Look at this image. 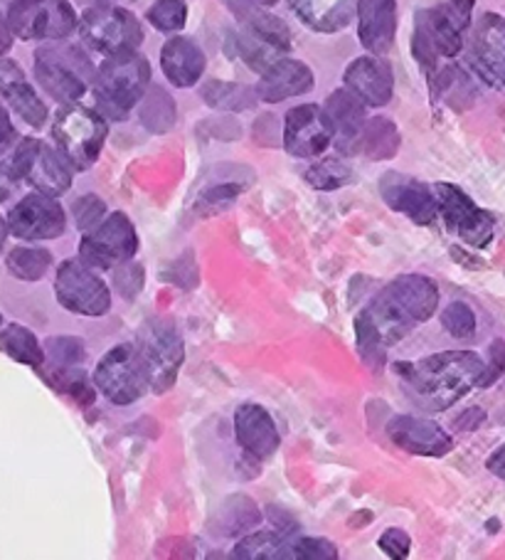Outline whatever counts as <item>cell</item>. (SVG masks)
I'll return each mask as SVG.
<instances>
[{"label": "cell", "mask_w": 505, "mask_h": 560, "mask_svg": "<svg viewBox=\"0 0 505 560\" xmlns=\"http://www.w3.org/2000/svg\"><path fill=\"white\" fill-rule=\"evenodd\" d=\"M416 402L432 410H446L466 393L483 388L485 361L471 351H444L416 363H395Z\"/></svg>", "instance_id": "6da1fadb"}, {"label": "cell", "mask_w": 505, "mask_h": 560, "mask_svg": "<svg viewBox=\"0 0 505 560\" xmlns=\"http://www.w3.org/2000/svg\"><path fill=\"white\" fill-rule=\"evenodd\" d=\"M94 96L99 114L124 121L151 86L149 60L136 50L111 55L94 74Z\"/></svg>", "instance_id": "7a4b0ae2"}, {"label": "cell", "mask_w": 505, "mask_h": 560, "mask_svg": "<svg viewBox=\"0 0 505 560\" xmlns=\"http://www.w3.org/2000/svg\"><path fill=\"white\" fill-rule=\"evenodd\" d=\"M475 0H449L416 15L414 57L434 70L439 57H456L463 47V33L471 25Z\"/></svg>", "instance_id": "3957f363"}, {"label": "cell", "mask_w": 505, "mask_h": 560, "mask_svg": "<svg viewBox=\"0 0 505 560\" xmlns=\"http://www.w3.org/2000/svg\"><path fill=\"white\" fill-rule=\"evenodd\" d=\"M136 353L151 390L165 393L176 385L180 365L186 361V346L176 324L163 316L145 318L136 336Z\"/></svg>", "instance_id": "277c9868"}, {"label": "cell", "mask_w": 505, "mask_h": 560, "mask_svg": "<svg viewBox=\"0 0 505 560\" xmlns=\"http://www.w3.org/2000/svg\"><path fill=\"white\" fill-rule=\"evenodd\" d=\"M35 80L52 100L77 104L94 82V67L74 45H47L35 52Z\"/></svg>", "instance_id": "5b68a950"}, {"label": "cell", "mask_w": 505, "mask_h": 560, "mask_svg": "<svg viewBox=\"0 0 505 560\" xmlns=\"http://www.w3.org/2000/svg\"><path fill=\"white\" fill-rule=\"evenodd\" d=\"M106 131H109V127H106L99 112L86 109V106L67 104L64 109L57 114L52 139L67 166L74 171H86L94 166L96 159H99L106 141Z\"/></svg>", "instance_id": "8992f818"}, {"label": "cell", "mask_w": 505, "mask_h": 560, "mask_svg": "<svg viewBox=\"0 0 505 560\" xmlns=\"http://www.w3.org/2000/svg\"><path fill=\"white\" fill-rule=\"evenodd\" d=\"M8 27L21 40H64L74 33L77 15L70 0H15Z\"/></svg>", "instance_id": "52a82bcc"}, {"label": "cell", "mask_w": 505, "mask_h": 560, "mask_svg": "<svg viewBox=\"0 0 505 560\" xmlns=\"http://www.w3.org/2000/svg\"><path fill=\"white\" fill-rule=\"evenodd\" d=\"M245 31L237 37V52L251 70L265 74L271 65L284 60L291 50V33L284 21L269 15L259 8L242 18Z\"/></svg>", "instance_id": "ba28073f"}, {"label": "cell", "mask_w": 505, "mask_h": 560, "mask_svg": "<svg viewBox=\"0 0 505 560\" xmlns=\"http://www.w3.org/2000/svg\"><path fill=\"white\" fill-rule=\"evenodd\" d=\"M77 25H80L84 43L92 50L109 57L139 50V45L143 43L141 23L129 11H124V8L94 5L82 15V21Z\"/></svg>", "instance_id": "9c48e42d"}, {"label": "cell", "mask_w": 505, "mask_h": 560, "mask_svg": "<svg viewBox=\"0 0 505 560\" xmlns=\"http://www.w3.org/2000/svg\"><path fill=\"white\" fill-rule=\"evenodd\" d=\"M139 249L136 228L126 212H111L99 228L86 230L80 245V257L92 269H114L133 259Z\"/></svg>", "instance_id": "30bf717a"}, {"label": "cell", "mask_w": 505, "mask_h": 560, "mask_svg": "<svg viewBox=\"0 0 505 560\" xmlns=\"http://www.w3.org/2000/svg\"><path fill=\"white\" fill-rule=\"evenodd\" d=\"M11 171L17 180H27L35 190L47 196H62L72 186V173L55 149L37 139H25L15 149Z\"/></svg>", "instance_id": "8fae6325"}, {"label": "cell", "mask_w": 505, "mask_h": 560, "mask_svg": "<svg viewBox=\"0 0 505 560\" xmlns=\"http://www.w3.org/2000/svg\"><path fill=\"white\" fill-rule=\"evenodd\" d=\"M432 188L436 206H439V215L451 235L461 237L466 245L475 249H483L491 243L495 220L489 212L481 210L461 188L451 186V183H436Z\"/></svg>", "instance_id": "7c38bea8"}, {"label": "cell", "mask_w": 505, "mask_h": 560, "mask_svg": "<svg viewBox=\"0 0 505 560\" xmlns=\"http://www.w3.org/2000/svg\"><path fill=\"white\" fill-rule=\"evenodd\" d=\"M57 302L82 316H104L111 306V292L82 259H67L55 277Z\"/></svg>", "instance_id": "4fadbf2b"}, {"label": "cell", "mask_w": 505, "mask_h": 560, "mask_svg": "<svg viewBox=\"0 0 505 560\" xmlns=\"http://www.w3.org/2000/svg\"><path fill=\"white\" fill-rule=\"evenodd\" d=\"M94 385L116 405H131L149 388L143 365L133 346H116L94 371Z\"/></svg>", "instance_id": "5bb4252c"}, {"label": "cell", "mask_w": 505, "mask_h": 560, "mask_svg": "<svg viewBox=\"0 0 505 560\" xmlns=\"http://www.w3.org/2000/svg\"><path fill=\"white\" fill-rule=\"evenodd\" d=\"M64 228L62 206L40 190L23 198L8 215V230L21 240H55L64 233Z\"/></svg>", "instance_id": "9a60e30c"}, {"label": "cell", "mask_w": 505, "mask_h": 560, "mask_svg": "<svg viewBox=\"0 0 505 560\" xmlns=\"http://www.w3.org/2000/svg\"><path fill=\"white\" fill-rule=\"evenodd\" d=\"M333 141V127L316 104H301L286 114L284 147L296 159H316Z\"/></svg>", "instance_id": "2e32d148"}, {"label": "cell", "mask_w": 505, "mask_h": 560, "mask_svg": "<svg viewBox=\"0 0 505 560\" xmlns=\"http://www.w3.org/2000/svg\"><path fill=\"white\" fill-rule=\"evenodd\" d=\"M469 62L491 86H505V21L493 13H485L475 25Z\"/></svg>", "instance_id": "e0dca14e"}, {"label": "cell", "mask_w": 505, "mask_h": 560, "mask_svg": "<svg viewBox=\"0 0 505 560\" xmlns=\"http://www.w3.org/2000/svg\"><path fill=\"white\" fill-rule=\"evenodd\" d=\"M380 196L395 212H402V215L414 220L416 225H432L439 218L434 188L414 178H407L397 171L383 176Z\"/></svg>", "instance_id": "ac0fdd59"}, {"label": "cell", "mask_w": 505, "mask_h": 560, "mask_svg": "<svg viewBox=\"0 0 505 560\" xmlns=\"http://www.w3.org/2000/svg\"><path fill=\"white\" fill-rule=\"evenodd\" d=\"M387 438L400 450L422 457H444L454 447L449 432H444L436 422L414 418V415H395L387 422Z\"/></svg>", "instance_id": "d6986e66"}, {"label": "cell", "mask_w": 505, "mask_h": 560, "mask_svg": "<svg viewBox=\"0 0 505 560\" xmlns=\"http://www.w3.org/2000/svg\"><path fill=\"white\" fill-rule=\"evenodd\" d=\"M345 86L365 106H385L392 100L395 90L392 67L387 65L380 55L357 57L355 62L348 65Z\"/></svg>", "instance_id": "ffe728a7"}, {"label": "cell", "mask_w": 505, "mask_h": 560, "mask_svg": "<svg viewBox=\"0 0 505 560\" xmlns=\"http://www.w3.org/2000/svg\"><path fill=\"white\" fill-rule=\"evenodd\" d=\"M326 117L333 127V141L343 153H355L361 149V137L365 129V104L351 90H338L326 100Z\"/></svg>", "instance_id": "44dd1931"}, {"label": "cell", "mask_w": 505, "mask_h": 560, "mask_svg": "<svg viewBox=\"0 0 505 560\" xmlns=\"http://www.w3.org/2000/svg\"><path fill=\"white\" fill-rule=\"evenodd\" d=\"M397 3L395 0H357V35L371 55H385L395 43Z\"/></svg>", "instance_id": "7402d4cb"}, {"label": "cell", "mask_w": 505, "mask_h": 560, "mask_svg": "<svg viewBox=\"0 0 505 560\" xmlns=\"http://www.w3.org/2000/svg\"><path fill=\"white\" fill-rule=\"evenodd\" d=\"M235 432L242 450H247L251 457L269 459L279 450V430L271 415L261 405L247 402L235 412Z\"/></svg>", "instance_id": "603a6c76"}, {"label": "cell", "mask_w": 505, "mask_h": 560, "mask_svg": "<svg viewBox=\"0 0 505 560\" xmlns=\"http://www.w3.org/2000/svg\"><path fill=\"white\" fill-rule=\"evenodd\" d=\"M0 96H5L8 104L13 106L25 124H31L35 129H40L45 124L47 106L35 94L33 84L25 80L21 65L8 60V57H0Z\"/></svg>", "instance_id": "cb8c5ba5"}, {"label": "cell", "mask_w": 505, "mask_h": 560, "mask_svg": "<svg viewBox=\"0 0 505 560\" xmlns=\"http://www.w3.org/2000/svg\"><path fill=\"white\" fill-rule=\"evenodd\" d=\"M308 90H314V72L304 62L291 60V57H284V60L271 65L257 84L259 100L269 104L284 102L289 96L306 94Z\"/></svg>", "instance_id": "d4e9b609"}, {"label": "cell", "mask_w": 505, "mask_h": 560, "mask_svg": "<svg viewBox=\"0 0 505 560\" xmlns=\"http://www.w3.org/2000/svg\"><path fill=\"white\" fill-rule=\"evenodd\" d=\"M163 74L173 86H192L205 72V55L190 37H173L163 45L161 52Z\"/></svg>", "instance_id": "484cf974"}, {"label": "cell", "mask_w": 505, "mask_h": 560, "mask_svg": "<svg viewBox=\"0 0 505 560\" xmlns=\"http://www.w3.org/2000/svg\"><path fill=\"white\" fill-rule=\"evenodd\" d=\"M390 292L400 306L410 314L416 324L430 322L434 316L436 306H439V287L434 284V279L424 275H402L395 282L387 284Z\"/></svg>", "instance_id": "4316f807"}, {"label": "cell", "mask_w": 505, "mask_h": 560, "mask_svg": "<svg viewBox=\"0 0 505 560\" xmlns=\"http://www.w3.org/2000/svg\"><path fill=\"white\" fill-rule=\"evenodd\" d=\"M301 23L318 33H338L351 25L355 15V0H289Z\"/></svg>", "instance_id": "83f0119b"}, {"label": "cell", "mask_w": 505, "mask_h": 560, "mask_svg": "<svg viewBox=\"0 0 505 560\" xmlns=\"http://www.w3.org/2000/svg\"><path fill=\"white\" fill-rule=\"evenodd\" d=\"M0 351L11 355L13 361L31 365V369H43L45 365V351L40 341L35 339L31 328L21 324H11L0 331Z\"/></svg>", "instance_id": "f1b7e54d"}, {"label": "cell", "mask_w": 505, "mask_h": 560, "mask_svg": "<svg viewBox=\"0 0 505 560\" xmlns=\"http://www.w3.org/2000/svg\"><path fill=\"white\" fill-rule=\"evenodd\" d=\"M361 149L365 151V156L373 161L392 159L397 149H400V131H397V127L390 119L375 117L371 121H365Z\"/></svg>", "instance_id": "f546056e"}, {"label": "cell", "mask_w": 505, "mask_h": 560, "mask_svg": "<svg viewBox=\"0 0 505 560\" xmlns=\"http://www.w3.org/2000/svg\"><path fill=\"white\" fill-rule=\"evenodd\" d=\"M141 121L153 133H165L176 124V102L161 86H149L141 100Z\"/></svg>", "instance_id": "4dcf8cb0"}, {"label": "cell", "mask_w": 505, "mask_h": 560, "mask_svg": "<svg viewBox=\"0 0 505 560\" xmlns=\"http://www.w3.org/2000/svg\"><path fill=\"white\" fill-rule=\"evenodd\" d=\"M202 100L222 112H245L257 102V90L232 82H208L202 86Z\"/></svg>", "instance_id": "1f68e13d"}, {"label": "cell", "mask_w": 505, "mask_h": 560, "mask_svg": "<svg viewBox=\"0 0 505 560\" xmlns=\"http://www.w3.org/2000/svg\"><path fill=\"white\" fill-rule=\"evenodd\" d=\"M8 272L23 279V282H37L52 265V255L40 247H15L5 259Z\"/></svg>", "instance_id": "d6a6232c"}, {"label": "cell", "mask_w": 505, "mask_h": 560, "mask_svg": "<svg viewBox=\"0 0 505 560\" xmlns=\"http://www.w3.org/2000/svg\"><path fill=\"white\" fill-rule=\"evenodd\" d=\"M281 548H284V540L274 530H257V534L239 540L232 556L239 560H269L281 558Z\"/></svg>", "instance_id": "836d02e7"}, {"label": "cell", "mask_w": 505, "mask_h": 560, "mask_svg": "<svg viewBox=\"0 0 505 560\" xmlns=\"http://www.w3.org/2000/svg\"><path fill=\"white\" fill-rule=\"evenodd\" d=\"M50 373H45V381L52 385V388L70 393L72 398L80 400L82 405H90L94 400V388L86 381V375L82 371H74V365L70 369H60V365H50L47 369Z\"/></svg>", "instance_id": "e575fe53"}, {"label": "cell", "mask_w": 505, "mask_h": 560, "mask_svg": "<svg viewBox=\"0 0 505 560\" xmlns=\"http://www.w3.org/2000/svg\"><path fill=\"white\" fill-rule=\"evenodd\" d=\"M306 180L316 190H338L353 180V171L336 159H326L306 171Z\"/></svg>", "instance_id": "d590c367"}, {"label": "cell", "mask_w": 505, "mask_h": 560, "mask_svg": "<svg viewBox=\"0 0 505 560\" xmlns=\"http://www.w3.org/2000/svg\"><path fill=\"white\" fill-rule=\"evenodd\" d=\"M149 21L161 33H178L186 27L188 8L183 0H158L149 8Z\"/></svg>", "instance_id": "8d00e7d4"}, {"label": "cell", "mask_w": 505, "mask_h": 560, "mask_svg": "<svg viewBox=\"0 0 505 560\" xmlns=\"http://www.w3.org/2000/svg\"><path fill=\"white\" fill-rule=\"evenodd\" d=\"M442 326L449 331L454 339L469 341L475 336V314L466 302H451L442 312Z\"/></svg>", "instance_id": "74e56055"}, {"label": "cell", "mask_w": 505, "mask_h": 560, "mask_svg": "<svg viewBox=\"0 0 505 560\" xmlns=\"http://www.w3.org/2000/svg\"><path fill=\"white\" fill-rule=\"evenodd\" d=\"M45 359H50V365H60V369H70V365H80L84 361V343L72 336H55V339L45 341Z\"/></svg>", "instance_id": "f35d334b"}, {"label": "cell", "mask_w": 505, "mask_h": 560, "mask_svg": "<svg viewBox=\"0 0 505 560\" xmlns=\"http://www.w3.org/2000/svg\"><path fill=\"white\" fill-rule=\"evenodd\" d=\"M259 518L261 516L255 501H249L245 497H235L232 499V509H222V528H225L227 536L257 526Z\"/></svg>", "instance_id": "ab89813d"}, {"label": "cell", "mask_w": 505, "mask_h": 560, "mask_svg": "<svg viewBox=\"0 0 505 560\" xmlns=\"http://www.w3.org/2000/svg\"><path fill=\"white\" fill-rule=\"evenodd\" d=\"M281 558L336 560L338 550L326 538H298V540H294V544H284V548H281Z\"/></svg>", "instance_id": "60d3db41"}, {"label": "cell", "mask_w": 505, "mask_h": 560, "mask_svg": "<svg viewBox=\"0 0 505 560\" xmlns=\"http://www.w3.org/2000/svg\"><path fill=\"white\" fill-rule=\"evenodd\" d=\"M143 267L133 265L131 259L119 267H114V289L124 299H136L143 289Z\"/></svg>", "instance_id": "b9f144b4"}, {"label": "cell", "mask_w": 505, "mask_h": 560, "mask_svg": "<svg viewBox=\"0 0 505 560\" xmlns=\"http://www.w3.org/2000/svg\"><path fill=\"white\" fill-rule=\"evenodd\" d=\"M72 212H74L77 228L84 230V233H86V230H92L96 222L104 218L106 206H104L102 198H96L94 192H90V196H82V198H77L72 202Z\"/></svg>", "instance_id": "7bdbcfd3"}, {"label": "cell", "mask_w": 505, "mask_h": 560, "mask_svg": "<svg viewBox=\"0 0 505 560\" xmlns=\"http://www.w3.org/2000/svg\"><path fill=\"white\" fill-rule=\"evenodd\" d=\"M377 546L383 548L385 556H390L395 560H402V558L410 556L412 540H410V536H407V530H402V528H387L385 534L380 536V540H377Z\"/></svg>", "instance_id": "ee69618b"}, {"label": "cell", "mask_w": 505, "mask_h": 560, "mask_svg": "<svg viewBox=\"0 0 505 560\" xmlns=\"http://www.w3.org/2000/svg\"><path fill=\"white\" fill-rule=\"evenodd\" d=\"M503 369H505V343L503 341H493V346H491V363H485L483 388H485V385H491L493 381H498Z\"/></svg>", "instance_id": "f6af8a7d"}, {"label": "cell", "mask_w": 505, "mask_h": 560, "mask_svg": "<svg viewBox=\"0 0 505 560\" xmlns=\"http://www.w3.org/2000/svg\"><path fill=\"white\" fill-rule=\"evenodd\" d=\"M15 183H17V178L13 176L11 166H5V163L0 161V202L11 198V192H13V188H15Z\"/></svg>", "instance_id": "bcb514c9"}, {"label": "cell", "mask_w": 505, "mask_h": 560, "mask_svg": "<svg viewBox=\"0 0 505 560\" xmlns=\"http://www.w3.org/2000/svg\"><path fill=\"white\" fill-rule=\"evenodd\" d=\"M15 139V127L11 121V114L5 112V106L0 104V149L8 147Z\"/></svg>", "instance_id": "7dc6e473"}, {"label": "cell", "mask_w": 505, "mask_h": 560, "mask_svg": "<svg viewBox=\"0 0 505 560\" xmlns=\"http://www.w3.org/2000/svg\"><path fill=\"white\" fill-rule=\"evenodd\" d=\"M485 467H489L493 477H498V479L505 481V444H501V447L493 452L489 462H485Z\"/></svg>", "instance_id": "c3c4849f"}, {"label": "cell", "mask_w": 505, "mask_h": 560, "mask_svg": "<svg viewBox=\"0 0 505 560\" xmlns=\"http://www.w3.org/2000/svg\"><path fill=\"white\" fill-rule=\"evenodd\" d=\"M11 45H13V33L11 27H8V21H3V15H0V55L11 50Z\"/></svg>", "instance_id": "681fc988"}, {"label": "cell", "mask_w": 505, "mask_h": 560, "mask_svg": "<svg viewBox=\"0 0 505 560\" xmlns=\"http://www.w3.org/2000/svg\"><path fill=\"white\" fill-rule=\"evenodd\" d=\"M8 233H11V230H8V222L0 218V253H3V245H5Z\"/></svg>", "instance_id": "f907efd6"}, {"label": "cell", "mask_w": 505, "mask_h": 560, "mask_svg": "<svg viewBox=\"0 0 505 560\" xmlns=\"http://www.w3.org/2000/svg\"><path fill=\"white\" fill-rule=\"evenodd\" d=\"M257 3H261V5H274V3H279V0H257Z\"/></svg>", "instance_id": "816d5d0a"}, {"label": "cell", "mask_w": 505, "mask_h": 560, "mask_svg": "<svg viewBox=\"0 0 505 560\" xmlns=\"http://www.w3.org/2000/svg\"><path fill=\"white\" fill-rule=\"evenodd\" d=\"M0 324H3V316H0Z\"/></svg>", "instance_id": "f5cc1de1"}]
</instances>
